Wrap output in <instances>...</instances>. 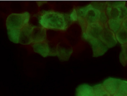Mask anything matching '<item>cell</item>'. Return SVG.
I'll return each mask as SVG.
<instances>
[{"label":"cell","mask_w":127,"mask_h":96,"mask_svg":"<svg viewBox=\"0 0 127 96\" xmlns=\"http://www.w3.org/2000/svg\"><path fill=\"white\" fill-rule=\"evenodd\" d=\"M39 23L45 29L65 30L67 27V19L65 15L54 11L44 12L41 15Z\"/></svg>","instance_id":"obj_1"},{"label":"cell","mask_w":127,"mask_h":96,"mask_svg":"<svg viewBox=\"0 0 127 96\" xmlns=\"http://www.w3.org/2000/svg\"><path fill=\"white\" fill-rule=\"evenodd\" d=\"M126 1H115L107 2L106 14L109 19L123 22L127 17Z\"/></svg>","instance_id":"obj_2"},{"label":"cell","mask_w":127,"mask_h":96,"mask_svg":"<svg viewBox=\"0 0 127 96\" xmlns=\"http://www.w3.org/2000/svg\"><path fill=\"white\" fill-rule=\"evenodd\" d=\"M30 14L28 12L20 14L13 13L10 14L6 20V27L7 30L19 29L29 24Z\"/></svg>","instance_id":"obj_3"},{"label":"cell","mask_w":127,"mask_h":96,"mask_svg":"<svg viewBox=\"0 0 127 96\" xmlns=\"http://www.w3.org/2000/svg\"><path fill=\"white\" fill-rule=\"evenodd\" d=\"M101 11L92 5H89L81 8L77 12L79 17L82 18L87 24L99 23L101 14Z\"/></svg>","instance_id":"obj_4"},{"label":"cell","mask_w":127,"mask_h":96,"mask_svg":"<svg viewBox=\"0 0 127 96\" xmlns=\"http://www.w3.org/2000/svg\"><path fill=\"white\" fill-rule=\"evenodd\" d=\"M92 46L93 51V56L97 57L102 56L108 50V47L100 39L89 37H83Z\"/></svg>","instance_id":"obj_5"},{"label":"cell","mask_w":127,"mask_h":96,"mask_svg":"<svg viewBox=\"0 0 127 96\" xmlns=\"http://www.w3.org/2000/svg\"><path fill=\"white\" fill-rule=\"evenodd\" d=\"M104 26L99 23L88 24L85 32L83 33V37L99 39Z\"/></svg>","instance_id":"obj_6"},{"label":"cell","mask_w":127,"mask_h":96,"mask_svg":"<svg viewBox=\"0 0 127 96\" xmlns=\"http://www.w3.org/2000/svg\"><path fill=\"white\" fill-rule=\"evenodd\" d=\"M99 39L105 44L108 48L113 47L117 44L115 34L108 28L107 24L104 26Z\"/></svg>","instance_id":"obj_7"},{"label":"cell","mask_w":127,"mask_h":96,"mask_svg":"<svg viewBox=\"0 0 127 96\" xmlns=\"http://www.w3.org/2000/svg\"><path fill=\"white\" fill-rule=\"evenodd\" d=\"M46 38V31L45 28L39 26H32L31 32L32 43L36 44L44 42Z\"/></svg>","instance_id":"obj_8"},{"label":"cell","mask_w":127,"mask_h":96,"mask_svg":"<svg viewBox=\"0 0 127 96\" xmlns=\"http://www.w3.org/2000/svg\"><path fill=\"white\" fill-rule=\"evenodd\" d=\"M122 80L115 78H109L104 80L103 84L111 95H114L117 92Z\"/></svg>","instance_id":"obj_9"},{"label":"cell","mask_w":127,"mask_h":96,"mask_svg":"<svg viewBox=\"0 0 127 96\" xmlns=\"http://www.w3.org/2000/svg\"><path fill=\"white\" fill-rule=\"evenodd\" d=\"M32 47L34 51L43 57L51 55V49L49 45L47 42H41L39 43L33 44Z\"/></svg>","instance_id":"obj_10"},{"label":"cell","mask_w":127,"mask_h":96,"mask_svg":"<svg viewBox=\"0 0 127 96\" xmlns=\"http://www.w3.org/2000/svg\"><path fill=\"white\" fill-rule=\"evenodd\" d=\"M33 26L28 24L20 30L19 43L23 45L32 44L31 32Z\"/></svg>","instance_id":"obj_11"},{"label":"cell","mask_w":127,"mask_h":96,"mask_svg":"<svg viewBox=\"0 0 127 96\" xmlns=\"http://www.w3.org/2000/svg\"><path fill=\"white\" fill-rule=\"evenodd\" d=\"M76 96H94L93 88L87 84L80 85L77 89Z\"/></svg>","instance_id":"obj_12"},{"label":"cell","mask_w":127,"mask_h":96,"mask_svg":"<svg viewBox=\"0 0 127 96\" xmlns=\"http://www.w3.org/2000/svg\"><path fill=\"white\" fill-rule=\"evenodd\" d=\"M107 25L108 28L115 34L122 28V22L114 19H109Z\"/></svg>","instance_id":"obj_13"},{"label":"cell","mask_w":127,"mask_h":96,"mask_svg":"<svg viewBox=\"0 0 127 96\" xmlns=\"http://www.w3.org/2000/svg\"><path fill=\"white\" fill-rule=\"evenodd\" d=\"M94 96H111V95L105 89L103 84H98L94 86Z\"/></svg>","instance_id":"obj_14"},{"label":"cell","mask_w":127,"mask_h":96,"mask_svg":"<svg viewBox=\"0 0 127 96\" xmlns=\"http://www.w3.org/2000/svg\"><path fill=\"white\" fill-rule=\"evenodd\" d=\"M7 30L9 39L13 43L15 44L19 43L20 30L9 29Z\"/></svg>","instance_id":"obj_15"},{"label":"cell","mask_w":127,"mask_h":96,"mask_svg":"<svg viewBox=\"0 0 127 96\" xmlns=\"http://www.w3.org/2000/svg\"><path fill=\"white\" fill-rule=\"evenodd\" d=\"M117 41L122 45L127 43V32L123 27L115 34Z\"/></svg>","instance_id":"obj_16"},{"label":"cell","mask_w":127,"mask_h":96,"mask_svg":"<svg viewBox=\"0 0 127 96\" xmlns=\"http://www.w3.org/2000/svg\"><path fill=\"white\" fill-rule=\"evenodd\" d=\"M113 96H127V81L122 80L118 90Z\"/></svg>","instance_id":"obj_17"},{"label":"cell","mask_w":127,"mask_h":96,"mask_svg":"<svg viewBox=\"0 0 127 96\" xmlns=\"http://www.w3.org/2000/svg\"><path fill=\"white\" fill-rule=\"evenodd\" d=\"M120 61L123 66L127 64V43L122 45V51L120 54Z\"/></svg>","instance_id":"obj_18"},{"label":"cell","mask_w":127,"mask_h":96,"mask_svg":"<svg viewBox=\"0 0 127 96\" xmlns=\"http://www.w3.org/2000/svg\"><path fill=\"white\" fill-rule=\"evenodd\" d=\"M70 19L73 21H75L78 19V15L75 9H74L70 15Z\"/></svg>","instance_id":"obj_19"},{"label":"cell","mask_w":127,"mask_h":96,"mask_svg":"<svg viewBox=\"0 0 127 96\" xmlns=\"http://www.w3.org/2000/svg\"><path fill=\"white\" fill-rule=\"evenodd\" d=\"M122 27L127 32V17L122 22Z\"/></svg>","instance_id":"obj_20"}]
</instances>
